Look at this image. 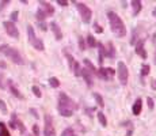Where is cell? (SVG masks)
<instances>
[{
    "label": "cell",
    "instance_id": "obj_1",
    "mask_svg": "<svg viewBox=\"0 0 156 136\" xmlns=\"http://www.w3.org/2000/svg\"><path fill=\"white\" fill-rule=\"evenodd\" d=\"M58 113L61 114L62 117H71L75 109H77V105L75 104V101L69 98L65 93H60L58 94Z\"/></svg>",
    "mask_w": 156,
    "mask_h": 136
},
{
    "label": "cell",
    "instance_id": "obj_2",
    "mask_svg": "<svg viewBox=\"0 0 156 136\" xmlns=\"http://www.w3.org/2000/svg\"><path fill=\"white\" fill-rule=\"evenodd\" d=\"M107 18H109V23H110V27H112V32L117 37L122 38V37L126 36V27H125L122 19L114 11H109L107 12Z\"/></svg>",
    "mask_w": 156,
    "mask_h": 136
},
{
    "label": "cell",
    "instance_id": "obj_3",
    "mask_svg": "<svg viewBox=\"0 0 156 136\" xmlns=\"http://www.w3.org/2000/svg\"><path fill=\"white\" fill-rule=\"evenodd\" d=\"M0 53L5 54V56L15 64H19V65L25 64V60H23V57L21 56V53H19L15 48H11L10 45H1L0 46Z\"/></svg>",
    "mask_w": 156,
    "mask_h": 136
},
{
    "label": "cell",
    "instance_id": "obj_4",
    "mask_svg": "<svg viewBox=\"0 0 156 136\" xmlns=\"http://www.w3.org/2000/svg\"><path fill=\"white\" fill-rule=\"evenodd\" d=\"M27 37H29V42H30L31 45L34 46L37 50H42L45 49V45H44V42L40 40V38H37L36 36V33H34V29H33V26L31 25H29L27 26Z\"/></svg>",
    "mask_w": 156,
    "mask_h": 136
},
{
    "label": "cell",
    "instance_id": "obj_5",
    "mask_svg": "<svg viewBox=\"0 0 156 136\" xmlns=\"http://www.w3.org/2000/svg\"><path fill=\"white\" fill-rule=\"evenodd\" d=\"M117 75H118L120 83L122 86H125L128 83V79H129V71H128L126 64L122 61H118V64H117Z\"/></svg>",
    "mask_w": 156,
    "mask_h": 136
},
{
    "label": "cell",
    "instance_id": "obj_6",
    "mask_svg": "<svg viewBox=\"0 0 156 136\" xmlns=\"http://www.w3.org/2000/svg\"><path fill=\"white\" fill-rule=\"evenodd\" d=\"M76 7L79 10V14L81 16V21L84 23H90L91 22V18H92V11L88 5H86L84 3H76Z\"/></svg>",
    "mask_w": 156,
    "mask_h": 136
},
{
    "label": "cell",
    "instance_id": "obj_7",
    "mask_svg": "<svg viewBox=\"0 0 156 136\" xmlns=\"http://www.w3.org/2000/svg\"><path fill=\"white\" fill-rule=\"evenodd\" d=\"M65 56H67L68 64H69V68H71V71L73 72V75H75V76H80V71H81L80 64L77 63V61L73 59V56H71L69 53H65Z\"/></svg>",
    "mask_w": 156,
    "mask_h": 136
},
{
    "label": "cell",
    "instance_id": "obj_8",
    "mask_svg": "<svg viewBox=\"0 0 156 136\" xmlns=\"http://www.w3.org/2000/svg\"><path fill=\"white\" fill-rule=\"evenodd\" d=\"M44 136H56V131L52 124V117L50 116H45V129H44Z\"/></svg>",
    "mask_w": 156,
    "mask_h": 136
},
{
    "label": "cell",
    "instance_id": "obj_9",
    "mask_svg": "<svg viewBox=\"0 0 156 136\" xmlns=\"http://www.w3.org/2000/svg\"><path fill=\"white\" fill-rule=\"evenodd\" d=\"M3 26H4L5 32H7V34H8L10 37H12V38H19L18 27L15 26V23H12V22H4V23H3Z\"/></svg>",
    "mask_w": 156,
    "mask_h": 136
},
{
    "label": "cell",
    "instance_id": "obj_10",
    "mask_svg": "<svg viewBox=\"0 0 156 136\" xmlns=\"http://www.w3.org/2000/svg\"><path fill=\"white\" fill-rule=\"evenodd\" d=\"M116 73V71L113 68H99L98 69V76L101 79H105V80H110L113 78V75Z\"/></svg>",
    "mask_w": 156,
    "mask_h": 136
},
{
    "label": "cell",
    "instance_id": "obj_11",
    "mask_svg": "<svg viewBox=\"0 0 156 136\" xmlns=\"http://www.w3.org/2000/svg\"><path fill=\"white\" fill-rule=\"evenodd\" d=\"M80 76H83V79L86 80V83H87V86L91 87L92 86V73L90 72L87 68H81V71H80Z\"/></svg>",
    "mask_w": 156,
    "mask_h": 136
},
{
    "label": "cell",
    "instance_id": "obj_12",
    "mask_svg": "<svg viewBox=\"0 0 156 136\" xmlns=\"http://www.w3.org/2000/svg\"><path fill=\"white\" fill-rule=\"evenodd\" d=\"M40 8L46 14V16H49V15H53L54 14L53 5L49 4V3H46V1H40Z\"/></svg>",
    "mask_w": 156,
    "mask_h": 136
},
{
    "label": "cell",
    "instance_id": "obj_13",
    "mask_svg": "<svg viewBox=\"0 0 156 136\" xmlns=\"http://www.w3.org/2000/svg\"><path fill=\"white\" fill-rule=\"evenodd\" d=\"M136 53L141 57V59H147V52H145V49H144V40H140L136 44Z\"/></svg>",
    "mask_w": 156,
    "mask_h": 136
},
{
    "label": "cell",
    "instance_id": "obj_14",
    "mask_svg": "<svg viewBox=\"0 0 156 136\" xmlns=\"http://www.w3.org/2000/svg\"><path fill=\"white\" fill-rule=\"evenodd\" d=\"M50 30L53 32L54 38H56L57 41L62 40V33H61V29L58 27V25H57L56 22H50Z\"/></svg>",
    "mask_w": 156,
    "mask_h": 136
},
{
    "label": "cell",
    "instance_id": "obj_15",
    "mask_svg": "<svg viewBox=\"0 0 156 136\" xmlns=\"http://www.w3.org/2000/svg\"><path fill=\"white\" fill-rule=\"evenodd\" d=\"M141 109H143V101H141V98H137V100L134 101L132 112H133L134 116H138V114L141 113Z\"/></svg>",
    "mask_w": 156,
    "mask_h": 136
},
{
    "label": "cell",
    "instance_id": "obj_16",
    "mask_svg": "<svg viewBox=\"0 0 156 136\" xmlns=\"http://www.w3.org/2000/svg\"><path fill=\"white\" fill-rule=\"evenodd\" d=\"M130 4H132V8H133V15L134 16H137V14L141 11V8H143L141 1H140V0H132Z\"/></svg>",
    "mask_w": 156,
    "mask_h": 136
},
{
    "label": "cell",
    "instance_id": "obj_17",
    "mask_svg": "<svg viewBox=\"0 0 156 136\" xmlns=\"http://www.w3.org/2000/svg\"><path fill=\"white\" fill-rule=\"evenodd\" d=\"M83 64H84V68H87V69H88V71L92 73V75H98V69L94 67V64L91 63L88 59H84V60H83Z\"/></svg>",
    "mask_w": 156,
    "mask_h": 136
},
{
    "label": "cell",
    "instance_id": "obj_18",
    "mask_svg": "<svg viewBox=\"0 0 156 136\" xmlns=\"http://www.w3.org/2000/svg\"><path fill=\"white\" fill-rule=\"evenodd\" d=\"M98 45V48H99V64H103V56H107V50H106V48L103 46V44L102 42H98L96 44Z\"/></svg>",
    "mask_w": 156,
    "mask_h": 136
},
{
    "label": "cell",
    "instance_id": "obj_19",
    "mask_svg": "<svg viewBox=\"0 0 156 136\" xmlns=\"http://www.w3.org/2000/svg\"><path fill=\"white\" fill-rule=\"evenodd\" d=\"M8 86H10V91H11V93H12V94L15 95L16 98H23V97H22V94L19 93V90H18V89H16V87L14 86V83H12V82H11V80H8Z\"/></svg>",
    "mask_w": 156,
    "mask_h": 136
},
{
    "label": "cell",
    "instance_id": "obj_20",
    "mask_svg": "<svg viewBox=\"0 0 156 136\" xmlns=\"http://www.w3.org/2000/svg\"><path fill=\"white\" fill-rule=\"evenodd\" d=\"M0 136H11L7 129V125L3 121H0Z\"/></svg>",
    "mask_w": 156,
    "mask_h": 136
},
{
    "label": "cell",
    "instance_id": "obj_21",
    "mask_svg": "<svg viewBox=\"0 0 156 136\" xmlns=\"http://www.w3.org/2000/svg\"><path fill=\"white\" fill-rule=\"evenodd\" d=\"M98 120H99V122H101V125L102 127H107V120H106V116H105V113L103 112H98Z\"/></svg>",
    "mask_w": 156,
    "mask_h": 136
},
{
    "label": "cell",
    "instance_id": "obj_22",
    "mask_svg": "<svg viewBox=\"0 0 156 136\" xmlns=\"http://www.w3.org/2000/svg\"><path fill=\"white\" fill-rule=\"evenodd\" d=\"M36 16H37V21H38V22H44L45 19H46V14H45L41 8H38V10H37Z\"/></svg>",
    "mask_w": 156,
    "mask_h": 136
},
{
    "label": "cell",
    "instance_id": "obj_23",
    "mask_svg": "<svg viewBox=\"0 0 156 136\" xmlns=\"http://www.w3.org/2000/svg\"><path fill=\"white\" fill-rule=\"evenodd\" d=\"M49 84H50V87L57 89V87H60V80H58L57 78L52 76V78H49Z\"/></svg>",
    "mask_w": 156,
    "mask_h": 136
},
{
    "label": "cell",
    "instance_id": "obj_24",
    "mask_svg": "<svg viewBox=\"0 0 156 136\" xmlns=\"http://www.w3.org/2000/svg\"><path fill=\"white\" fill-rule=\"evenodd\" d=\"M94 98H95L96 104H98L101 108L105 106V102H103V98H102V95H101V94H98V93H94Z\"/></svg>",
    "mask_w": 156,
    "mask_h": 136
},
{
    "label": "cell",
    "instance_id": "obj_25",
    "mask_svg": "<svg viewBox=\"0 0 156 136\" xmlns=\"http://www.w3.org/2000/svg\"><path fill=\"white\" fill-rule=\"evenodd\" d=\"M151 71V67L148 65V64H143V67H141V76H147L148 73Z\"/></svg>",
    "mask_w": 156,
    "mask_h": 136
},
{
    "label": "cell",
    "instance_id": "obj_26",
    "mask_svg": "<svg viewBox=\"0 0 156 136\" xmlns=\"http://www.w3.org/2000/svg\"><path fill=\"white\" fill-rule=\"evenodd\" d=\"M87 44H88L90 48H94V46L96 45V41H95V38H94V36H87Z\"/></svg>",
    "mask_w": 156,
    "mask_h": 136
},
{
    "label": "cell",
    "instance_id": "obj_27",
    "mask_svg": "<svg viewBox=\"0 0 156 136\" xmlns=\"http://www.w3.org/2000/svg\"><path fill=\"white\" fill-rule=\"evenodd\" d=\"M31 91L34 93V95H36L37 98H41V97H42V93H41V90H40V87L38 86H33L31 87Z\"/></svg>",
    "mask_w": 156,
    "mask_h": 136
},
{
    "label": "cell",
    "instance_id": "obj_28",
    "mask_svg": "<svg viewBox=\"0 0 156 136\" xmlns=\"http://www.w3.org/2000/svg\"><path fill=\"white\" fill-rule=\"evenodd\" d=\"M107 56L109 57H114L116 56V50H114V46H113L112 42L109 44V53H107Z\"/></svg>",
    "mask_w": 156,
    "mask_h": 136
},
{
    "label": "cell",
    "instance_id": "obj_29",
    "mask_svg": "<svg viewBox=\"0 0 156 136\" xmlns=\"http://www.w3.org/2000/svg\"><path fill=\"white\" fill-rule=\"evenodd\" d=\"M61 136H75V132H73L72 128H67V129L61 133Z\"/></svg>",
    "mask_w": 156,
    "mask_h": 136
},
{
    "label": "cell",
    "instance_id": "obj_30",
    "mask_svg": "<svg viewBox=\"0 0 156 136\" xmlns=\"http://www.w3.org/2000/svg\"><path fill=\"white\" fill-rule=\"evenodd\" d=\"M16 121H18V120H16V116L12 114V116H11V121H10V127H11V128H16Z\"/></svg>",
    "mask_w": 156,
    "mask_h": 136
},
{
    "label": "cell",
    "instance_id": "obj_31",
    "mask_svg": "<svg viewBox=\"0 0 156 136\" xmlns=\"http://www.w3.org/2000/svg\"><path fill=\"white\" fill-rule=\"evenodd\" d=\"M16 127L19 128V131H21V133H25L26 132V128H25V125H23V122L22 121H16Z\"/></svg>",
    "mask_w": 156,
    "mask_h": 136
},
{
    "label": "cell",
    "instance_id": "obj_32",
    "mask_svg": "<svg viewBox=\"0 0 156 136\" xmlns=\"http://www.w3.org/2000/svg\"><path fill=\"white\" fill-rule=\"evenodd\" d=\"M0 110L3 112V114H7V106H5V102L3 100L0 101Z\"/></svg>",
    "mask_w": 156,
    "mask_h": 136
},
{
    "label": "cell",
    "instance_id": "obj_33",
    "mask_svg": "<svg viewBox=\"0 0 156 136\" xmlns=\"http://www.w3.org/2000/svg\"><path fill=\"white\" fill-rule=\"evenodd\" d=\"M38 26H40V29L42 32H46V30H48V25L45 22H38Z\"/></svg>",
    "mask_w": 156,
    "mask_h": 136
},
{
    "label": "cell",
    "instance_id": "obj_34",
    "mask_svg": "<svg viewBox=\"0 0 156 136\" xmlns=\"http://www.w3.org/2000/svg\"><path fill=\"white\" fill-rule=\"evenodd\" d=\"M18 15H19V12L18 11H14L12 14H11V22H15V21H16V19H18Z\"/></svg>",
    "mask_w": 156,
    "mask_h": 136
},
{
    "label": "cell",
    "instance_id": "obj_35",
    "mask_svg": "<svg viewBox=\"0 0 156 136\" xmlns=\"http://www.w3.org/2000/svg\"><path fill=\"white\" fill-rule=\"evenodd\" d=\"M79 46H80L81 50H86V44H84V41H83V37L79 38Z\"/></svg>",
    "mask_w": 156,
    "mask_h": 136
},
{
    "label": "cell",
    "instance_id": "obj_36",
    "mask_svg": "<svg viewBox=\"0 0 156 136\" xmlns=\"http://www.w3.org/2000/svg\"><path fill=\"white\" fill-rule=\"evenodd\" d=\"M147 104H148V108L152 110V109H153V100H152L151 97H148L147 98Z\"/></svg>",
    "mask_w": 156,
    "mask_h": 136
},
{
    "label": "cell",
    "instance_id": "obj_37",
    "mask_svg": "<svg viewBox=\"0 0 156 136\" xmlns=\"http://www.w3.org/2000/svg\"><path fill=\"white\" fill-rule=\"evenodd\" d=\"M33 133L36 136H40V128H38V125H33Z\"/></svg>",
    "mask_w": 156,
    "mask_h": 136
},
{
    "label": "cell",
    "instance_id": "obj_38",
    "mask_svg": "<svg viewBox=\"0 0 156 136\" xmlns=\"http://www.w3.org/2000/svg\"><path fill=\"white\" fill-rule=\"evenodd\" d=\"M94 27H95V32H96V33H102L103 32V29L99 26L98 23H94Z\"/></svg>",
    "mask_w": 156,
    "mask_h": 136
},
{
    "label": "cell",
    "instance_id": "obj_39",
    "mask_svg": "<svg viewBox=\"0 0 156 136\" xmlns=\"http://www.w3.org/2000/svg\"><path fill=\"white\" fill-rule=\"evenodd\" d=\"M57 4L62 5V7H67L69 3H68V1H65V0H57Z\"/></svg>",
    "mask_w": 156,
    "mask_h": 136
},
{
    "label": "cell",
    "instance_id": "obj_40",
    "mask_svg": "<svg viewBox=\"0 0 156 136\" xmlns=\"http://www.w3.org/2000/svg\"><path fill=\"white\" fill-rule=\"evenodd\" d=\"M151 86H152L153 90H156V80H155V79H152V80H151Z\"/></svg>",
    "mask_w": 156,
    "mask_h": 136
},
{
    "label": "cell",
    "instance_id": "obj_41",
    "mask_svg": "<svg viewBox=\"0 0 156 136\" xmlns=\"http://www.w3.org/2000/svg\"><path fill=\"white\" fill-rule=\"evenodd\" d=\"M5 4H8V1H0V11H1V8H4Z\"/></svg>",
    "mask_w": 156,
    "mask_h": 136
},
{
    "label": "cell",
    "instance_id": "obj_42",
    "mask_svg": "<svg viewBox=\"0 0 156 136\" xmlns=\"http://www.w3.org/2000/svg\"><path fill=\"white\" fill-rule=\"evenodd\" d=\"M30 112H31V113H33V116H34V117H36V118H38V114H37V112H36V110H34V109H30Z\"/></svg>",
    "mask_w": 156,
    "mask_h": 136
},
{
    "label": "cell",
    "instance_id": "obj_43",
    "mask_svg": "<svg viewBox=\"0 0 156 136\" xmlns=\"http://www.w3.org/2000/svg\"><path fill=\"white\" fill-rule=\"evenodd\" d=\"M0 67H3V68H4V67H5V64H4V63H1V61H0Z\"/></svg>",
    "mask_w": 156,
    "mask_h": 136
},
{
    "label": "cell",
    "instance_id": "obj_44",
    "mask_svg": "<svg viewBox=\"0 0 156 136\" xmlns=\"http://www.w3.org/2000/svg\"><path fill=\"white\" fill-rule=\"evenodd\" d=\"M152 14H153V16H155V18H156V8L153 10V12H152Z\"/></svg>",
    "mask_w": 156,
    "mask_h": 136
},
{
    "label": "cell",
    "instance_id": "obj_45",
    "mask_svg": "<svg viewBox=\"0 0 156 136\" xmlns=\"http://www.w3.org/2000/svg\"><path fill=\"white\" fill-rule=\"evenodd\" d=\"M153 60H155V63H156V50H155V56H153Z\"/></svg>",
    "mask_w": 156,
    "mask_h": 136
},
{
    "label": "cell",
    "instance_id": "obj_46",
    "mask_svg": "<svg viewBox=\"0 0 156 136\" xmlns=\"http://www.w3.org/2000/svg\"><path fill=\"white\" fill-rule=\"evenodd\" d=\"M27 136H33V135H27Z\"/></svg>",
    "mask_w": 156,
    "mask_h": 136
}]
</instances>
